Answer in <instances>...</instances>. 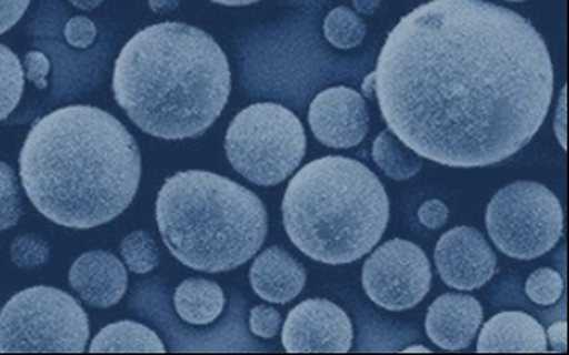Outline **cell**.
Wrapping results in <instances>:
<instances>
[{
    "label": "cell",
    "instance_id": "6da1fadb",
    "mask_svg": "<svg viewBox=\"0 0 569 355\" xmlns=\"http://www.w3.org/2000/svg\"><path fill=\"white\" fill-rule=\"evenodd\" d=\"M555 72L536 26L487 0H430L387 37L375 92L421 159L482 169L525 149L550 112Z\"/></svg>",
    "mask_w": 569,
    "mask_h": 355
},
{
    "label": "cell",
    "instance_id": "7a4b0ae2",
    "mask_svg": "<svg viewBox=\"0 0 569 355\" xmlns=\"http://www.w3.org/2000/svg\"><path fill=\"white\" fill-rule=\"evenodd\" d=\"M26 195L46 219L92 230L134 201L141 154L126 125L91 105H69L31 126L20 152Z\"/></svg>",
    "mask_w": 569,
    "mask_h": 355
},
{
    "label": "cell",
    "instance_id": "3957f363",
    "mask_svg": "<svg viewBox=\"0 0 569 355\" xmlns=\"http://www.w3.org/2000/svg\"><path fill=\"white\" fill-rule=\"evenodd\" d=\"M112 91L138 129L164 141L193 140L216 123L232 71L216 40L183 22L136 33L114 63Z\"/></svg>",
    "mask_w": 569,
    "mask_h": 355
},
{
    "label": "cell",
    "instance_id": "277c9868",
    "mask_svg": "<svg viewBox=\"0 0 569 355\" xmlns=\"http://www.w3.org/2000/svg\"><path fill=\"white\" fill-rule=\"evenodd\" d=\"M391 216L386 187L366 164L326 155L295 173L282 222L295 247L328 265L352 264L381 241Z\"/></svg>",
    "mask_w": 569,
    "mask_h": 355
},
{
    "label": "cell",
    "instance_id": "5b68a950",
    "mask_svg": "<svg viewBox=\"0 0 569 355\" xmlns=\"http://www.w3.org/2000/svg\"><path fill=\"white\" fill-rule=\"evenodd\" d=\"M156 221L172 256L203 273L241 267L268 235L264 202L232 179L203 170L178 172L164 181Z\"/></svg>",
    "mask_w": 569,
    "mask_h": 355
},
{
    "label": "cell",
    "instance_id": "8992f818",
    "mask_svg": "<svg viewBox=\"0 0 569 355\" xmlns=\"http://www.w3.org/2000/svg\"><path fill=\"white\" fill-rule=\"evenodd\" d=\"M299 118L279 103H253L227 130V158L237 173L257 186H277L299 169L306 155Z\"/></svg>",
    "mask_w": 569,
    "mask_h": 355
},
{
    "label": "cell",
    "instance_id": "52a82bcc",
    "mask_svg": "<svg viewBox=\"0 0 569 355\" xmlns=\"http://www.w3.org/2000/svg\"><path fill=\"white\" fill-rule=\"evenodd\" d=\"M88 342V314L60 288H26L0 311L2 354H82Z\"/></svg>",
    "mask_w": 569,
    "mask_h": 355
},
{
    "label": "cell",
    "instance_id": "ba28073f",
    "mask_svg": "<svg viewBox=\"0 0 569 355\" xmlns=\"http://www.w3.org/2000/svg\"><path fill=\"white\" fill-rule=\"evenodd\" d=\"M487 231L501 253L530 262L559 244L565 212L550 187L517 181L501 187L488 204Z\"/></svg>",
    "mask_w": 569,
    "mask_h": 355
},
{
    "label": "cell",
    "instance_id": "9c48e42d",
    "mask_svg": "<svg viewBox=\"0 0 569 355\" xmlns=\"http://www.w3.org/2000/svg\"><path fill=\"white\" fill-rule=\"evenodd\" d=\"M432 284L430 262L420 245L409 241L386 242L366 260L362 285L378 307L403 313L423 302Z\"/></svg>",
    "mask_w": 569,
    "mask_h": 355
},
{
    "label": "cell",
    "instance_id": "30bf717a",
    "mask_svg": "<svg viewBox=\"0 0 569 355\" xmlns=\"http://www.w3.org/2000/svg\"><path fill=\"white\" fill-rule=\"evenodd\" d=\"M352 339L351 320L329 300L299 303L282 328V346L290 354H348Z\"/></svg>",
    "mask_w": 569,
    "mask_h": 355
},
{
    "label": "cell",
    "instance_id": "8fae6325",
    "mask_svg": "<svg viewBox=\"0 0 569 355\" xmlns=\"http://www.w3.org/2000/svg\"><path fill=\"white\" fill-rule=\"evenodd\" d=\"M308 120L319 143L348 150L366 140L371 115L360 92L338 85L329 87L311 101Z\"/></svg>",
    "mask_w": 569,
    "mask_h": 355
},
{
    "label": "cell",
    "instance_id": "7c38bea8",
    "mask_svg": "<svg viewBox=\"0 0 569 355\" xmlns=\"http://www.w3.org/2000/svg\"><path fill=\"white\" fill-rule=\"evenodd\" d=\"M435 260L441 280L458 291L485 287L497 271L496 253L476 227L447 231L436 245Z\"/></svg>",
    "mask_w": 569,
    "mask_h": 355
},
{
    "label": "cell",
    "instance_id": "4fadbf2b",
    "mask_svg": "<svg viewBox=\"0 0 569 355\" xmlns=\"http://www.w3.org/2000/svg\"><path fill=\"white\" fill-rule=\"evenodd\" d=\"M481 303L468 294L439 296L425 317L430 342L449 352L465 351L472 345L482 323Z\"/></svg>",
    "mask_w": 569,
    "mask_h": 355
},
{
    "label": "cell",
    "instance_id": "5bb4252c",
    "mask_svg": "<svg viewBox=\"0 0 569 355\" xmlns=\"http://www.w3.org/2000/svg\"><path fill=\"white\" fill-rule=\"evenodd\" d=\"M69 284L91 307L109 308L126 296L129 276L118 256L107 251H89L74 260L69 271Z\"/></svg>",
    "mask_w": 569,
    "mask_h": 355
},
{
    "label": "cell",
    "instance_id": "9a60e30c",
    "mask_svg": "<svg viewBox=\"0 0 569 355\" xmlns=\"http://www.w3.org/2000/svg\"><path fill=\"white\" fill-rule=\"evenodd\" d=\"M250 284L253 293L268 303L293 302L306 285L305 265L279 245L268 247L251 264Z\"/></svg>",
    "mask_w": 569,
    "mask_h": 355
},
{
    "label": "cell",
    "instance_id": "2e32d148",
    "mask_svg": "<svg viewBox=\"0 0 569 355\" xmlns=\"http://www.w3.org/2000/svg\"><path fill=\"white\" fill-rule=\"evenodd\" d=\"M548 337L536 317L501 313L485 323L478 339L479 354H546Z\"/></svg>",
    "mask_w": 569,
    "mask_h": 355
},
{
    "label": "cell",
    "instance_id": "e0dca14e",
    "mask_svg": "<svg viewBox=\"0 0 569 355\" xmlns=\"http://www.w3.org/2000/svg\"><path fill=\"white\" fill-rule=\"evenodd\" d=\"M224 293L216 282L203 278L184 280L176 288L174 307L178 316L190 325H210L224 311Z\"/></svg>",
    "mask_w": 569,
    "mask_h": 355
},
{
    "label": "cell",
    "instance_id": "ac0fdd59",
    "mask_svg": "<svg viewBox=\"0 0 569 355\" xmlns=\"http://www.w3.org/2000/svg\"><path fill=\"white\" fill-rule=\"evenodd\" d=\"M167 351L160 336L146 325L134 322H118L107 325L98 332L89 346L91 354H121V352H143V354H163Z\"/></svg>",
    "mask_w": 569,
    "mask_h": 355
},
{
    "label": "cell",
    "instance_id": "d6986e66",
    "mask_svg": "<svg viewBox=\"0 0 569 355\" xmlns=\"http://www.w3.org/2000/svg\"><path fill=\"white\" fill-rule=\"evenodd\" d=\"M372 159L387 178L407 181L423 169V159L398 140L391 130H383L372 143Z\"/></svg>",
    "mask_w": 569,
    "mask_h": 355
},
{
    "label": "cell",
    "instance_id": "ffe728a7",
    "mask_svg": "<svg viewBox=\"0 0 569 355\" xmlns=\"http://www.w3.org/2000/svg\"><path fill=\"white\" fill-rule=\"evenodd\" d=\"M367 26L357 11L338 6L323 20V37L333 48L355 49L366 40Z\"/></svg>",
    "mask_w": 569,
    "mask_h": 355
},
{
    "label": "cell",
    "instance_id": "44dd1931",
    "mask_svg": "<svg viewBox=\"0 0 569 355\" xmlns=\"http://www.w3.org/2000/svg\"><path fill=\"white\" fill-rule=\"evenodd\" d=\"M26 72L17 57L0 43V121H4L19 105L24 92Z\"/></svg>",
    "mask_w": 569,
    "mask_h": 355
},
{
    "label": "cell",
    "instance_id": "7402d4cb",
    "mask_svg": "<svg viewBox=\"0 0 569 355\" xmlns=\"http://www.w3.org/2000/svg\"><path fill=\"white\" fill-rule=\"evenodd\" d=\"M121 256L134 274H149L160 264V250L147 231H134L121 242Z\"/></svg>",
    "mask_w": 569,
    "mask_h": 355
},
{
    "label": "cell",
    "instance_id": "603a6c76",
    "mask_svg": "<svg viewBox=\"0 0 569 355\" xmlns=\"http://www.w3.org/2000/svg\"><path fill=\"white\" fill-rule=\"evenodd\" d=\"M22 216L19 183L16 170L10 164L0 163V231L16 226Z\"/></svg>",
    "mask_w": 569,
    "mask_h": 355
},
{
    "label": "cell",
    "instance_id": "cb8c5ba5",
    "mask_svg": "<svg viewBox=\"0 0 569 355\" xmlns=\"http://www.w3.org/2000/svg\"><path fill=\"white\" fill-rule=\"evenodd\" d=\"M526 296L540 305V307H551L555 303L559 302L565 291V282L557 271L550 267H542L537 270L536 273L530 274V278L526 282Z\"/></svg>",
    "mask_w": 569,
    "mask_h": 355
},
{
    "label": "cell",
    "instance_id": "d4e9b609",
    "mask_svg": "<svg viewBox=\"0 0 569 355\" xmlns=\"http://www.w3.org/2000/svg\"><path fill=\"white\" fill-rule=\"evenodd\" d=\"M11 260L19 270H37L49 260V244L40 236H17L11 244Z\"/></svg>",
    "mask_w": 569,
    "mask_h": 355
},
{
    "label": "cell",
    "instance_id": "484cf974",
    "mask_svg": "<svg viewBox=\"0 0 569 355\" xmlns=\"http://www.w3.org/2000/svg\"><path fill=\"white\" fill-rule=\"evenodd\" d=\"M280 327H282V316L276 307L257 305L251 308L250 331L253 336L271 339L279 334Z\"/></svg>",
    "mask_w": 569,
    "mask_h": 355
},
{
    "label": "cell",
    "instance_id": "4316f807",
    "mask_svg": "<svg viewBox=\"0 0 569 355\" xmlns=\"http://www.w3.org/2000/svg\"><path fill=\"white\" fill-rule=\"evenodd\" d=\"M98 29L91 19L86 17H74L69 20L63 29V37L68 40L71 48L89 49L97 40Z\"/></svg>",
    "mask_w": 569,
    "mask_h": 355
},
{
    "label": "cell",
    "instance_id": "83f0119b",
    "mask_svg": "<svg viewBox=\"0 0 569 355\" xmlns=\"http://www.w3.org/2000/svg\"><path fill=\"white\" fill-rule=\"evenodd\" d=\"M51 69L48 57L40 51H30L24 58L26 78L33 82L39 89H48V74Z\"/></svg>",
    "mask_w": 569,
    "mask_h": 355
},
{
    "label": "cell",
    "instance_id": "f1b7e54d",
    "mask_svg": "<svg viewBox=\"0 0 569 355\" xmlns=\"http://www.w3.org/2000/svg\"><path fill=\"white\" fill-rule=\"evenodd\" d=\"M418 216L427 230H439L445 226V222L449 221V207L445 206V202L435 199L421 204Z\"/></svg>",
    "mask_w": 569,
    "mask_h": 355
},
{
    "label": "cell",
    "instance_id": "f546056e",
    "mask_svg": "<svg viewBox=\"0 0 569 355\" xmlns=\"http://www.w3.org/2000/svg\"><path fill=\"white\" fill-rule=\"evenodd\" d=\"M31 0H0V34L10 31L24 17Z\"/></svg>",
    "mask_w": 569,
    "mask_h": 355
},
{
    "label": "cell",
    "instance_id": "4dcf8cb0",
    "mask_svg": "<svg viewBox=\"0 0 569 355\" xmlns=\"http://www.w3.org/2000/svg\"><path fill=\"white\" fill-rule=\"evenodd\" d=\"M566 106H568V87L560 91L559 105L555 112L553 130L557 140H559L562 149H568V140H566Z\"/></svg>",
    "mask_w": 569,
    "mask_h": 355
},
{
    "label": "cell",
    "instance_id": "1f68e13d",
    "mask_svg": "<svg viewBox=\"0 0 569 355\" xmlns=\"http://www.w3.org/2000/svg\"><path fill=\"white\" fill-rule=\"evenodd\" d=\"M566 331L568 325L566 322L553 323L550 331L546 332V337H550V346L553 352H566L568 351V342H566Z\"/></svg>",
    "mask_w": 569,
    "mask_h": 355
},
{
    "label": "cell",
    "instance_id": "d6a6232c",
    "mask_svg": "<svg viewBox=\"0 0 569 355\" xmlns=\"http://www.w3.org/2000/svg\"><path fill=\"white\" fill-rule=\"evenodd\" d=\"M358 14H375L381 6V0H352Z\"/></svg>",
    "mask_w": 569,
    "mask_h": 355
},
{
    "label": "cell",
    "instance_id": "836d02e7",
    "mask_svg": "<svg viewBox=\"0 0 569 355\" xmlns=\"http://www.w3.org/2000/svg\"><path fill=\"white\" fill-rule=\"evenodd\" d=\"M149 6L154 13H170L178 10L179 0H149Z\"/></svg>",
    "mask_w": 569,
    "mask_h": 355
},
{
    "label": "cell",
    "instance_id": "e575fe53",
    "mask_svg": "<svg viewBox=\"0 0 569 355\" xmlns=\"http://www.w3.org/2000/svg\"><path fill=\"white\" fill-rule=\"evenodd\" d=\"M103 0H71V4L77 6L78 10H94L102 4Z\"/></svg>",
    "mask_w": 569,
    "mask_h": 355
},
{
    "label": "cell",
    "instance_id": "d590c367",
    "mask_svg": "<svg viewBox=\"0 0 569 355\" xmlns=\"http://www.w3.org/2000/svg\"><path fill=\"white\" fill-rule=\"evenodd\" d=\"M362 92L366 98L375 97V72H371V74L366 78V82H363L362 85Z\"/></svg>",
    "mask_w": 569,
    "mask_h": 355
},
{
    "label": "cell",
    "instance_id": "8d00e7d4",
    "mask_svg": "<svg viewBox=\"0 0 569 355\" xmlns=\"http://www.w3.org/2000/svg\"><path fill=\"white\" fill-rule=\"evenodd\" d=\"M210 2L222 6H250L256 4V2H261V0H210Z\"/></svg>",
    "mask_w": 569,
    "mask_h": 355
},
{
    "label": "cell",
    "instance_id": "74e56055",
    "mask_svg": "<svg viewBox=\"0 0 569 355\" xmlns=\"http://www.w3.org/2000/svg\"><path fill=\"white\" fill-rule=\"evenodd\" d=\"M407 354H410V352H421V354H429V348H425V346H409V348H406Z\"/></svg>",
    "mask_w": 569,
    "mask_h": 355
},
{
    "label": "cell",
    "instance_id": "f35d334b",
    "mask_svg": "<svg viewBox=\"0 0 569 355\" xmlns=\"http://www.w3.org/2000/svg\"><path fill=\"white\" fill-rule=\"evenodd\" d=\"M508 2H526V0H508Z\"/></svg>",
    "mask_w": 569,
    "mask_h": 355
}]
</instances>
